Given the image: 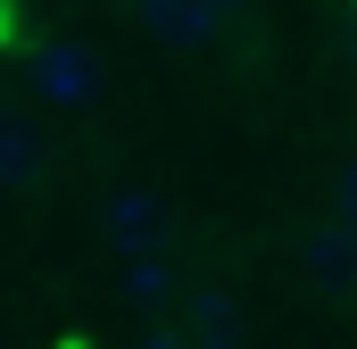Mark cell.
Returning a JSON list of instances; mask_svg holds the SVG:
<instances>
[{
    "label": "cell",
    "mask_w": 357,
    "mask_h": 349,
    "mask_svg": "<svg viewBox=\"0 0 357 349\" xmlns=\"http://www.w3.org/2000/svg\"><path fill=\"white\" fill-rule=\"evenodd\" d=\"M25 91L42 100V108H91L100 100V59H91L84 42H33L25 50Z\"/></svg>",
    "instance_id": "1"
},
{
    "label": "cell",
    "mask_w": 357,
    "mask_h": 349,
    "mask_svg": "<svg viewBox=\"0 0 357 349\" xmlns=\"http://www.w3.org/2000/svg\"><path fill=\"white\" fill-rule=\"evenodd\" d=\"M100 242L125 258H150V250H167V200L158 191H142V183H116V191H100Z\"/></svg>",
    "instance_id": "2"
},
{
    "label": "cell",
    "mask_w": 357,
    "mask_h": 349,
    "mask_svg": "<svg viewBox=\"0 0 357 349\" xmlns=\"http://www.w3.org/2000/svg\"><path fill=\"white\" fill-rule=\"evenodd\" d=\"M299 266L316 274V291H333V299H357V225H316L307 242H299Z\"/></svg>",
    "instance_id": "3"
},
{
    "label": "cell",
    "mask_w": 357,
    "mask_h": 349,
    "mask_svg": "<svg viewBox=\"0 0 357 349\" xmlns=\"http://www.w3.org/2000/svg\"><path fill=\"white\" fill-rule=\"evenodd\" d=\"M183 333H191V349H233L241 341L233 291H225V283H183Z\"/></svg>",
    "instance_id": "4"
},
{
    "label": "cell",
    "mask_w": 357,
    "mask_h": 349,
    "mask_svg": "<svg viewBox=\"0 0 357 349\" xmlns=\"http://www.w3.org/2000/svg\"><path fill=\"white\" fill-rule=\"evenodd\" d=\"M133 8H142V25H150L158 42H175V50H199V42L216 34V17H225L216 0H133Z\"/></svg>",
    "instance_id": "5"
},
{
    "label": "cell",
    "mask_w": 357,
    "mask_h": 349,
    "mask_svg": "<svg viewBox=\"0 0 357 349\" xmlns=\"http://www.w3.org/2000/svg\"><path fill=\"white\" fill-rule=\"evenodd\" d=\"M133 308H167V299H183V274L167 250H150V258H125V283H116Z\"/></svg>",
    "instance_id": "6"
},
{
    "label": "cell",
    "mask_w": 357,
    "mask_h": 349,
    "mask_svg": "<svg viewBox=\"0 0 357 349\" xmlns=\"http://www.w3.org/2000/svg\"><path fill=\"white\" fill-rule=\"evenodd\" d=\"M33 174H42V133L25 117H0V191H17Z\"/></svg>",
    "instance_id": "7"
},
{
    "label": "cell",
    "mask_w": 357,
    "mask_h": 349,
    "mask_svg": "<svg viewBox=\"0 0 357 349\" xmlns=\"http://www.w3.org/2000/svg\"><path fill=\"white\" fill-rule=\"evenodd\" d=\"M133 349H191V333H183V325H150Z\"/></svg>",
    "instance_id": "8"
},
{
    "label": "cell",
    "mask_w": 357,
    "mask_h": 349,
    "mask_svg": "<svg viewBox=\"0 0 357 349\" xmlns=\"http://www.w3.org/2000/svg\"><path fill=\"white\" fill-rule=\"evenodd\" d=\"M341 225H357V158L341 167Z\"/></svg>",
    "instance_id": "9"
},
{
    "label": "cell",
    "mask_w": 357,
    "mask_h": 349,
    "mask_svg": "<svg viewBox=\"0 0 357 349\" xmlns=\"http://www.w3.org/2000/svg\"><path fill=\"white\" fill-rule=\"evenodd\" d=\"M0 34H17V8H8V0H0Z\"/></svg>",
    "instance_id": "10"
},
{
    "label": "cell",
    "mask_w": 357,
    "mask_h": 349,
    "mask_svg": "<svg viewBox=\"0 0 357 349\" xmlns=\"http://www.w3.org/2000/svg\"><path fill=\"white\" fill-rule=\"evenodd\" d=\"M216 8H225V17H233V8H241V0H216Z\"/></svg>",
    "instance_id": "11"
}]
</instances>
